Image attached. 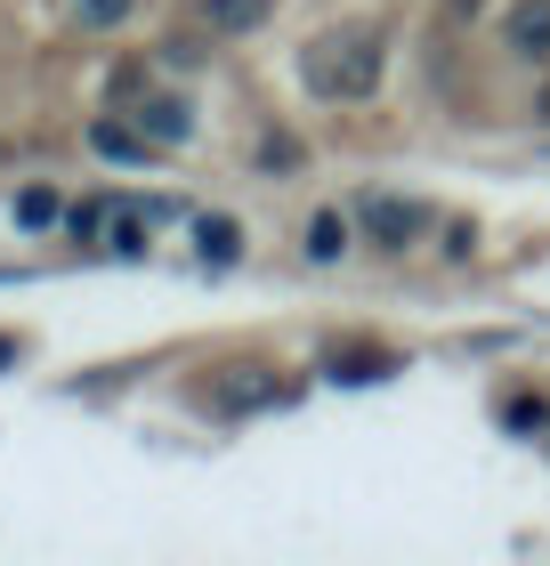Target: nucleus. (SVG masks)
Instances as JSON below:
<instances>
[{
  "label": "nucleus",
  "mask_w": 550,
  "mask_h": 566,
  "mask_svg": "<svg viewBox=\"0 0 550 566\" xmlns=\"http://www.w3.org/2000/svg\"><path fill=\"white\" fill-rule=\"evenodd\" d=\"M300 73L316 97H373L381 90V41L373 33H324V41H308Z\"/></svg>",
  "instance_id": "nucleus-1"
},
{
  "label": "nucleus",
  "mask_w": 550,
  "mask_h": 566,
  "mask_svg": "<svg viewBox=\"0 0 550 566\" xmlns=\"http://www.w3.org/2000/svg\"><path fill=\"white\" fill-rule=\"evenodd\" d=\"M356 219L373 227V243H388V251L422 243V227H429V211H422L413 195H364V202H356Z\"/></svg>",
  "instance_id": "nucleus-2"
},
{
  "label": "nucleus",
  "mask_w": 550,
  "mask_h": 566,
  "mask_svg": "<svg viewBox=\"0 0 550 566\" xmlns=\"http://www.w3.org/2000/svg\"><path fill=\"white\" fill-rule=\"evenodd\" d=\"M138 130H146L154 146H187V138H195V106L154 90V97H138Z\"/></svg>",
  "instance_id": "nucleus-3"
},
{
  "label": "nucleus",
  "mask_w": 550,
  "mask_h": 566,
  "mask_svg": "<svg viewBox=\"0 0 550 566\" xmlns=\"http://www.w3.org/2000/svg\"><path fill=\"white\" fill-rule=\"evenodd\" d=\"M219 413H259V405H276L283 389H276V373H259V365H235L227 380H219Z\"/></svg>",
  "instance_id": "nucleus-4"
},
{
  "label": "nucleus",
  "mask_w": 550,
  "mask_h": 566,
  "mask_svg": "<svg viewBox=\"0 0 550 566\" xmlns=\"http://www.w3.org/2000/svg\"><path fill=\"white\" fill-rule=\"evenodd\" d=\"M195 251H203V268H235V260H243V227H235L227 211L195 219Z\"/></svg>",
  "instance_id": "nucleus-5"
},
{
  "label": "nucleus",
  "mask_w": 550,
  "mask_h": 566,
  "mask_svg": "<svg viewBox=\"0 0 550 566\" xmlns=\"http://www.w3.org/2000/svg\"><path fill=\"white\" fill-rule=\"evenodd\" d=\"M510 49L518 57H550V0H518L510 9Z\"/></svg>",
  "instance_id": "nucleus-6"
},
{
  "label": "nucleus",
  "mask_w": 550,
  "mask_h": 566,
  "mask_svg": "<svg viewBox=\"0 0 550 566\" xmlns=\"http://www.w3.org/2000/svg\"><path fill=\"white\" fill-rule=\"evenodd\" d=\"M388 373H397V356H388V348H349V356L332 348V373H324V380H349V389H364V380H388Z\"/></svg>",
  "instance_id": "nucleus-7"
},
{
  "label": "nucleus",
  "mask_w": 550,
  "mask_h": 566,
  "mask_svg": "<svg viewBox=\"0 0 550 566\" xmlns=\"http://www.w3.org/2000/svg\"><path fill=\"white\" fill-rule=\"evenodd\" d=\"M276 0H203V24L211 33H251V24H268Z\"/></svg>",
  "instance_id": "nucleus-8"
},
{
  "label": "nucleus",
  "mask_w": 550,
  "mask_h": 566,
  "mask_svg": "<svg viewBox=\"0 0 550 566\" xmlns=\"http://www.w3.org/2000/svg\"><path fill=\"white\" fill-rule=\"evenodd\" d=\"M90 146L97 154H114V163H146V130H129V122H97V130H90Z\"/></svg>",
  "instance_id": "nucleus-9"
},
{
  "label": "nucleus",
  "mask_w": 550,
  "mask_h": 566,
  "mask_svg": "<svg viewBox=\"0 0 550 566\" xmlns=\"http://www.w3.org/2000/svg\"><path fill=\"white\" fill-rule=\"evenodd\" d=\"M340 251H349V219L316 211V219H308V260H340Z\"/></svg>",
  "instance_id": "nucleus-10"
},
{
  "label": "nucleus",
  "mask_w": 550,
  "mask_h": 566,
  "mask_svg": "<svg viewBox=\"0 0 550 566\" xmlns=\"http://www.w3.org/2000/svg\"><path fill=\"white\" fill-rule=\"evenodd\" d=\"M49 219H58V195H49V187H24V195H17V227H49Z\"/></svg>",
  "instance_id": "nucleus-11"
},
{
  "label": "nucleus",
  "mask_w": 550,
  "mask_h": 566,
  "mask_svg": "<svg viewBox=\"0 0 550 566\" xmlns=\"http://www.w3.org/2000/svg\"><path fill=\"white\" fill-rule=\"evenodd\" d=\"M129 9H138V0H73V17H82V24H97V33H106V24H122Z\"/></svg>",
  "instance_id": "nucleus-12"
},
{
  "label": "nucleus",
  "mask_w": 550,
  "mask_h": 566,
  "mask_svg": "<svg viewBox=\"0 0 550 566\" xmlns=\"http://www.w3.org/2000/svg\"><path fill=\"white\" fill-rule=\"evenodd\" d=\"M114 251H122V260H138V251H146V219H138V211L114 219Z\"/></svg>",
  "instance_id": "nucleus-13"
},
{
  "label": "nucleus",
  "mask_w": 550,
  "mask_h": 566,
  "mask_svg": "<svg viewBox=\"0 0 550 566\" xmlns=\"http://www.w3.org/2000/svg\"><path fill=\"white\" fill-rule=\"evenodd\" d=\"M259 163H268V170H300V138H268V146H259Z\"/></svg>",
  "instance_id": "nucleus-14"
},
{
  "label": "nucleus",
  "mask_w": 550,
  "mask_h": 566,
  "mask_svg": "<svg viewBox=\"0 0 550 566\" xmlns=\"http://www.w3.org/2000/svg\"><path fill=\"white\" fill-rule=\"evenodd\" d=\"M502 421H510V429H542V397H518Z\"/></svg>",
  "instance_id": "nucleus-15"
},
{
  "label": "nucleus",
  "mask_w": 550,
  "mask_h": 566,
  "mask_svg": "<svg viewBox=\"0 0 550 566\" xmlns=\"http://www.w3.org/2000/svg\"><path fill=\"white\" fill-rule=\"evenodd\" d=\"M445 9H454V17H478V9H486V0H445Z\"/></svg>",
  "instance_id": "nucleus-16"
},
{
  "label": "nucleus",
  "mask_w": 550,
  "mask_h": 566,
  "mask_svg": "<svg viewBox=\"0 0 550 566\" xmlns=\"http://www.w3.org/2000/svg\"><path fill=\"white\" fill-rule=\"evenodd\" d=\"M9 356H17V340H0V365H9Z\"/></svg>",
  "instance_id": "nucleus-17"
},
{
  "label": "nucleus",
  "mask_w": 550,
  "mask_h": 566,
  "mask_svg": "<svg viewBox=\"0 0 550 566\" xmlns=\"http://www.w3.org/2000/svg\"><path fill=\"white\" fill-rule=\"evenodd\" d=\"M542 122H550V90H542Z\"/></svg>",
  "instance_id": "nucleus-18"
}]
</instances>
